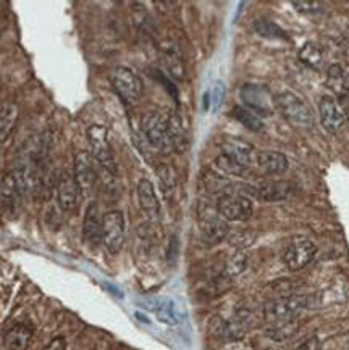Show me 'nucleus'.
<instances>
[{"label": "nucleus", "mask_w": 349, "mask_h": 350, "mask_svg": "<svg viewBox=\"0 0 349 350\" xmlns=\"http://www.w3.org/2000/svg\"><path fill=\"white\" fill-rule=\"evenodd\" d=\"M141 129L144 133L147 142L154 147L159 154L170 155L174 152L172 133H170L168 116L157 110H149L142 115Z\"/></svg>", "instance_id": "obj_1"}, {"label": "nucleus", "mask_w": 349, "mask_h": 350, "mask_svg": "<svg viewBox=\"0 0 349 350\" xmlns=\"http://www.w3.org/2000/svg\"><path fill=\"white\" fill-rule=\"evenodd\" d=\"M275 109L281 116L296 128H312L314 126V113L309 109L306 102L294 92L285 91L276 94L274 97Z\"/></svg>", "instance_id": "obj_2"}, {"label": "nucleus", "mask_w": 349, "mask_h": 350, "mask_svg": "<svg viewBox=\"0 0 349 350\" xmlns=\"http://www.w3.org/2000/svg\"><path fill=\"white\" fill-rule=\"evenodd\" d=\"M307 307L306 295H283V297L274 299L263 307V317L268 323L274 325H283V323L296 321V318Z\"/></svg>", "instance_id": "obj_3"}, {"label": "nucleus", "mask_w": 349, "mask_h": 350, "mask_svg": "<svg viewBox=\"0 0 349 350\" xmlns=\"http://www.w3.org/2000/svg\"><path fill=\"white\" fill-rule=\"evenodd\" d=\"M110 83L125 104H140L142 94H144V83L131 68L116 66L110 73Z\"/></svg>", "instance_id": "obj_4"}, {"label": "nucleus", "mask_w": 349, "mask_h": 350, "mask_svg": "<svg viewBox=\"0 0 349 350\" xmlns=\"http://www.w3.org/2000/svg\"><path fill=\"white\" fill-rule=\"evenodd\" d=\"M198 223L201 234L209 244H218L230 234V226L225 218L218 213L217 207L209 204H201L198 208Z\"/></svg>", "instance_id": "obj_5"}, {"label": "nucleus", "mask_w": 349, "mask_h": 350, "mask_svg": "<svg viewBox=\"0 0 349 350\" xmlns=\"http://www.w3.org/2000/svg\"><path fill=\"white\" fill-rule=\"evenodd\" d=\"M88 141L91 146L94 159L101 163V167L112 174L116 173V160L114 149L109 139V131L102 124H91L88 128Z\"/></svg>", "instance_id": "obj_6"}, {"label": "nucleus", "mask_w": 349, "mask_h": 350, "mask_svg": "<svg viewBox=\"0 0 349 350\" xmlns=\"http://www.w3.org/2000/svg\"><path fill=\"white\" fill-rule=\"evenodd\" d=\"M240 97L244 107L254 111L257 116H270L274 113L275 104L270 89L262 84H244L240 89Z\"/></svg>", "instance_id": "obj_7"}, {"label": "nucleus", "mask_w": 349, "mask_h": 350, "mask_svg": "<svg viewBox=\"0 0 349 350\" xmlns=\"http://www.w3.org/2000/svg\"><path fill=\"white\" fill-rule=\"evenodd\" d=\"M216 207L227 221H248L254 213L253 202L249 197L238 194V192L218 197Z\"/></svg>", "instance_id": "obj_8"}, {"label": "nucleus", "mask_w": 349, "mask_h": 350, "mask_svg": "<svg viewBox=\"0 0 349 350\" xmlns=\"http://www.w3.org/2000/svg\"><path fill=\"white\" fill-rule=\"evenodd\" d=\"M102 244L110 254H118L125 244V217L120 210L107 212L102 218Z\"/></svg>", "instance_id": "obj_9"}, {"label": "nucleus", "mask_w": 349, "mask_h": 350, "mask_svg": "<svg viewBox=\"0 0 349 350\" xmlns=\"http://www.w3.org/2000/svg\"><path fill=\"white\" fill-rule=\"evenodd\" d=\"M317 255V245L307 237H298L286 247L283 262L289 271H299L306 268Z\"/></svg>", "instance_id": "obj_10"}, {"label": "nucleus", "mask_w": 349, "mask_h": 350, "mask_svg": "<svg viewBox=\"0 0 349 350\" xmlns=\"http://www.w3.org/2000/svg\"><path fill=\"white\" fill-rule=\"evenodd\" d=\"M73 178L83 196H91L97 186V173L94 168L92 157L88 152L79 150L73 160Z\"/></svg>", "instance_id": "obj_11"}, {"label": "nucleus", "mask_w": 349, "mask_h": 350, "mask_svg": "<svg viewBox=\"0 0 349 350\" xmlns=\"http://www.w3.org/2000/svg\"><path fill=\"white\" fill-rule=\"evenodd\" d=\"M23 196L20 183H18L13 172L0 178V212L7 215L15 213L20 207Z\"/></svg>", "instance_id": "obj_12"}, {"label": "nucleus", "mask_w": 349, "mask_h": 350, "mask_svg": "<svg viewBox=\"0 0 349 350\" xmlns=\"http://www.w3.org/2000/svg\"><path fill=\"white\" fill-rule=\"evenodd\" d=\"M320 124L326 133L337 134L344 124V113L333 96H322L319 100Z\"/></svg>", "instance_id": "obj_13"}, {"label": "nucleus", "mask_w": 349, "mask_h": 350, "mask_svg": "<svg viewBox=\"0 0 349 350\" xmlns=\"http://www.w3.org/2000/svg\"><path fill=\"white\" fill-rule=\"evenodd\" d=\"M79 196H81V191H79L75 178L70 176L68 173L62 174L57 184L58 207L64 212H75L79 205Z\"/></svg>", "instance_id": "obj_14"}, {"label": "nucleus", "mask_w": 349, "mask_h": 350, "mask_svg": "<svg viewBox=\"0 0 349 350\" xmlns=\"http://www.w3.org/2000/svg\"><path fill=\"white\" fill-rule=\"evenodd\" d=\"M220 146H222V154L228 155L230 159H233L236 163H240L241 167L244 168H249V165L253 163L254 160V155H256L254 147L250 146L249 142H246L240 137L225 136L222 139Z\"/></svg>", "instance_id": "obj_15"}, {"label": "nucleus", "mask_w": 349, "mask_h": 350, "mask_svg": "<svg viewBox=\"0 0 349 350\" xmlns=\"http://www.w3.org/2000/svg\"><path fill=\"white\" fill-rule=\"evenodd\" d=\"M162 55H164V62L165 66H167L168 73L173 76L174 79H185L186 78V64H185V57H183V52L180 46H178L174 40H164L162 46Z\"/></svg>", "instance_id": "obj_16"}, {"label": "nucleus", "mask_w": 349, "mask_h": 350, "mask_svg": "<svg viewBox=\"0 0 349 350\" xmlns=\"http://www.w3.org/2000/svg\"><path fill=\"white\" fill-rule=\"evenodd\" d=\"M294 186L288 181H263L254 189V196L261 202H281L293 194Z\"/></svg>", "instance_id": "obj_17"}, {"label": "nucleus", "mask_w": 349, "mask_h": 350, "mask_svg": "<svg viewBox=\"0 0 349 350\" xmlns=\"http://www.w3.org/2000/svg\"><path fill=\"white\" fill-rule=\"evenodd\" d=\"M138 204L142 213L149 219H159L160 217V202L155 194L154 184L149 179H141L138 183Z\"/></svg>", "instance_id": "obj_18"}, {"label": "nucleus", "mask_w": 349, "mask_h": 350, "mask_svg": "<svg viewBox=\"0 0 349 350\" xmlns=\"http://www.w3.org/2000/svg\"><path fill=\"white\" fill-rule=\"evenodd\" d=\"M257 167L262 170L263 173L270 174V176H279L283 174L289 167V161L286 159L285 154L275 150H262L256 155Z\"/></svg>", "instance_id": "obj_19"}, {"label": "nucleus", "mask_w": 349, "mask_h": 350, "mask_svg": "<svg viewBox=\"0 0 349 350\" xmlns=\"http://www.w3.org/2000/svg\"><path fill=\"white\" fill-rule=\"evenodd\" d=\"M102 218L104 217H101L99 205L96 202H91L83 219V236L91 244H97L102 241Z\"/></svg>", "instance_id": "obj_20"}, {"label": "nucleus", "mask_w": 349, "mask_h": 350, "mask_svg": "<svg viewBox=\"0 0 349 350\" xmlns=\"http://www.w3.org/2000/svg\"><path fill=\"white\" fill-rule=\"evenodd\" d=\"M33 339V327L25 323H16L5 333L3 344L7 350H28Z\"/></svg>", "instance_id": "obj_21"}, {"label": "nucleus", "mask_w": 349, "mask_h": 350, "mask_svg": "<svg viewBox=\"0 0 349 350\" xmlns=\"http://www.w3.org/2000/svg\"><path fill=\"white\" fill-rule=\"evenodd\" d=\"M253 318L248 310H238L233 315L231 320L225 321V327H223V338L230 340H240L244 338L246 331L249 329Z\"/></svg>", "instance_id": "obj_22"}, {"label": "nucleus", "mask_w": 349, "mask_h": 350, "mask_svg": "<svg viewBox=\"0 0 349 350\" xmlns=\"http://www.w3.org/2000/svg\"><path fill=\"white\" fill-rule=\"evenodd\" d=\"M18 118H20V109L13 102H7L0 107V146L7 142L15 129Z\"/></svg>", "instance_id": "obj_23"}, {"label": "nucleus", "mask_w": 349, "mask_h": 350, "mask_svg": "<svg viewBox=\"0 0 349 350\" xmlns=\"http://www.w3.org/2000/svg\"><path fill=\"white\" fill-rule=\"evenodd\" d=\"M204 186L205 189H207V192H210V194H217L218 197L225 196V194H231V187H233V183L230 181V179L222 176V174H217V173H205L204 178Z\"/></svg>", "instance_id": "obj_24"}, {"label": "nucleus", "mask_w": 349, "mask_h": 350, "mask_svg": "<svg viewBox=\"0 0 349 350\" xmlns=\"http://www.w3.org/2000/svg\"><path fill=\"white\" fill-rule=\"evenodd\" d=\"M231 116L236 121H240V123L243 124L246 129H249V131L259 133L263 129V123H262L261 116H257L254 111L246 109V107H241V105L233 107Z\"/></svg>", "instance_id": "obj_25"}, {"label": "nucleus", "mask_w": 349, "mask_h": 350, "mask_svg": "<svg viewBox=\"0 0 349 350\" xmlns=\"http://www.w3.org/2000/svg\"><path fill=\"white\" fill-rule=\"evenodd\" d=\"M298 58L304 65L319 70L322 66V62H324V52H322V47L319 44L309 40V42L304 44L301 51H299Z\"/></svg>", "instance_id": "obj_26"}, {"label": "nucleus", "mask_w": 349, "mask_h": 350, "mask_svg": "<svg viewBox=\"0 0 349 350\" xmlns=\"http://www.w3.org/2000/svg\"><path fill=\"white\" fill-rule=\"evenodd\" d=\"M254 29H256V33L259 36H262V38H267V39H281V40L288 39V34L281 29V26L276 25L275 21L267 20V18L256 20V23H254Z\"/></svg>", "instance_id": "obj_27"}, {"label": "nucleus", "mask_w": 349, "mask_h": 350, "mask_svg": "<svg viewBox=\"0 0 349 350\" xmlns=\"http://www.w3.org/2000/svg\"><path fill=\"white\" fill-rule=\"evenodd\" d=\"M326 86L335 94H343L346 91V76H344V71L339 65H332L328 68V73H326Z\"/></svg>", "instance_id": "obj_28"}, {"label": "nucleus", "mask_w": 349, "mask_h": 350, "mask_svg": "<svg viewBox=\"0 0 349 350\" xmlns=\"http://www.w3.org/2000/svg\"><path fill=\"white\" fill-rule=\"evenodd\" d=\"M155 172H157L160 186H162L164 192H172L177 187V173H174L173 167H170L168 163H159Z\"/></svg>", "instance_id": "obj_29"}, {"label": "nucleus", "mask_w": 349, "mask_h": 350, "mask_svg": "<svg viewBox=\"0 0 349 350\" xmlns=\"http://www.w3.org/2000/svg\"><path fill=\"white\" fill-rule=\"evenodd\" d=\"M248 263H249L248 255H246L243 250H238V252L233 254L231 257L228 258L225 273L230 278L238 276V275H241V273L246 270V268H248Z\"/></svg>", "instance_id": "obj_30"}, {"label": "nucleus", "mask_w": 349, "mask_h": 350, "mask_svg": "<svg viewBox=\"0 0 349 350\" xmlns=\"http://www.w3.org/2000/svg\"><path fill=\"white\" fill-rule=\"evenodd\" d=\"M216 167L220 170L223 174H230V176H243L246 170H248V168L241 167L240 163H236L235 160L230 159V157L225 155V154L217 155Z\"/></svg>", "instance_id": "obj_31"}, {"label": "nucleus", "mask_w": 349, "mask_h": 350, "mask_svg": "<svg viewBox=\"0 0 349 350\" xmlns=\"http://www.w3.org/2000/svg\"><path fill=\"white\" fill-rule=\"evenodd\" d=\"M133 21L138 26V29L142 33H149L152 28V18L149 12L146 10V7L142 3H133Z\"/></svg>", "instance_id": "obj_32"}, {"label": "nucleus", "mask_w": 349, "mask_h": 350, "mask_svg": "<svg viewBox=\"0 0 349 350\" xmlns=\"http://www.w3.org/2000/svg\"><path fill=\"white\" fill-rule=\"evenodd\" d=\"M296 327H298L296 321L283 323V325H276L275 327H272V329H268L267 334H268V338H272L275 340H285L294 334Z\"/></svg>", "instance_id": "obj_33"}, {"label": "nucleus", "mask_w": 349, "mask_h": 350, "mask_svg": "<svg viewBox=\"0 0 349 350\" xmlns=\"http://www.w3.org/2000/svg\"><path fill=\"white\" fill-rule=\"evenodd\" d=\"M293 7H296L299 13H304V15H317V13L324 12L325 5L322 2H306V0H301V2H293Z\"/></svg>", "instance_id": "obj_34"}, {"label": "nucleus", "mask_w": 349, "mask_h": 350, "mask_svg": "<svg viewBox=\"0 0 349 350\" xmlns=\"http://www.w3.org/2000/svg\"><path fill=\"white\" fill-rule=\"evenodd\" d=\"M210 97H214L212 98L214 109H216V110L220 109L222 104H223V97H225V86H223V83L218 81V83L216 84V88H214V94Z\"/></svg>", "instance_id": "obj_35"}, {"label": "nucleus", "mask_w": 349, "mask_h": 350, "mask_svg": "<svg viewBox=\"0 0 349 350\" xmlns=\"http://www.w3.org/2000/svg\"><path fill=\"white\" fill-rule=\"evenodd\" d=\"M320 349H322L320 339L317 338V336H312V338L304 340L296 350H320Z\"/></svg>", "instance_id": "obj_36"}, {"label": "nucleus", "mask_w": 349, "mask_h": 350, "mask_svg": "<svg viewBox=\"0 0 349 350\" xmlns=\"http://www.w3.org/2000/svg\"><path fill=\"white\" fill-rule=\"evenodd\" d=\"M44 350H66V342H65V338H62V336H57V338H53L51 342H49Z\"/></svg>", "instance_id": "obj_37"}, {"label": "nucleus", "mask_w": 349, "mask_h": 350, "mask_svg": "<svg viewBox=\"0 0 349 350\" xmlns=\"http://www.w3.org/2000/svg\"><path fill=\"white\" fill-rule=\"evenodd\" d=\"M210 102H212V98H210V92H205L204 94V110H209Z\"/></svg>", "instance_id": "obj_38"}, {"label": "nucleus", "mask_w": 349, "mask_h": 350, "mask_svg": "<svg viewBox=\"0 0 349 350\" xmlns=\"http://www.w3.org/2000/svg\"><path fill=\"white\" fill-rule=\"evenodd\" d=\"M0 84H2V83H0Z\"/></svg>", "instance_id": "obj_39"}]
</instances>
